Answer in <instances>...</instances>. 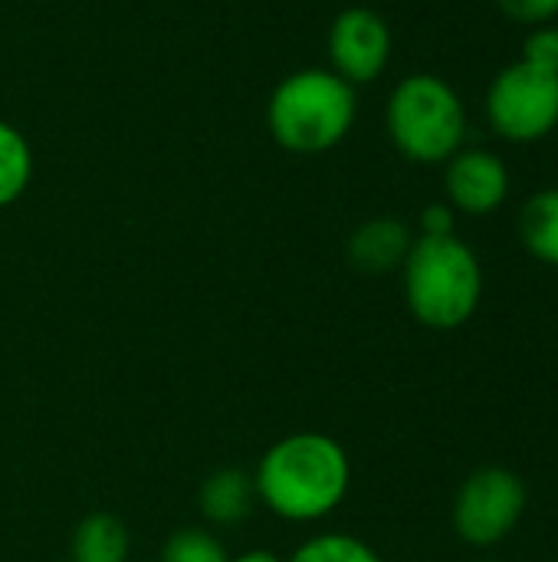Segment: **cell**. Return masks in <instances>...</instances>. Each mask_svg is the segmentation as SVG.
<instances>
[{"instance_id":"6da1fadb","label":"cell","mask_w":558,"mask_h":562,"mask_svg":"<svg viewBox=\"0 0 558 562\" xmlns=\"http://www.w3.org/2000/svg\"><path fill=\"white\" fill-rule=\"evenodd\" d=\"M253 484L257 497L276 517L312 524L329 517L345 501L352 464L335 438L319 431H296L263 454Z\"/></svg>"},{"instance_id":"7a4b0ae2","label":"cell","mask_w":558,"mask_h":562,"mask_svg":"<svg viewBox=\"0 0 558 562\" xmlns=\"http://www.w3.org/2000/svg\"><path fill=\"white\" fill-rule=\"evenodd\" d=\"M405 296L428 329H460L480 306L483 270L477 254L457 237H418L405 257Z\"/></svg>"},{"instance_id":"3957f363","label":"cell","mask_w":558,"mask_h":562,"mask_svg":"<svg viewBox=\"0 0 558 562\" xmlns=\"http://www.w3.org/2000/svg\"><path fill=\"white\" fill-rule=\"evenodd\" d=\"M270 132L296 155L335 148L355 122V86L332 69H299L270 99Z\"/></svg>"},{"instance_id":"277c9868","label":"cell","mask_w":558,"mask_h":562,"mask_svg":"<svg viewBox=\"0 0 558 562\" xmlns=\"http://www.w3.org/2000/svg\"><path fill=\"white\" fill-rule=\"evenodd\" d=\"M388 135L418 165H437L464 148L467 112L460 95L431 72L401 79L388 99Z\"/></svg>"},{"instance_id":"5b68a950","label":"cell","mask_w":558,"mask_h":562,"mask_svg":"<svg viewBox=\"0 0 558 562\" xmlns=\"http://www.w3.org/2000/svg\"><path fill=\"white\" fill-rule=\"evenodd\" d=\"M487 115L497 135L516 145L553 135L558 125V76L526 59L500 69L487 89Z\"/></svg>"},{"instance_id":"8992f818","label":"cell","mask_w":558,"mask_h":562,"mask_svg":"<svg viewBox=\"0 0 558 562\" xmlns=\"http://www.w3.org/2000/svg\"><path fill=\"white\" fill-rule=\"evenodd\" d=\"M526 510V487L506 468L474 471L454 501V530L470 547L503 543Z\"/></svg>"},{"instance_id":"52a82bcc","label":"cell","mask_w":558,"mask_h":562,"mask_svg":"<svg viewBox=\"0 0 558 562\" xmlns=\"http://www.w3.org/2000/svg\"><path fill=\"white\" fill-rule=\"evenodd\" d=\"M329 56L335 66L332 72H339L349 86L372 82L391 59V30L368 7L342 10L329 30Z\"/></svg>"},{"instance_id":"ba28073f","label":"cell","mask_w":558,"mask_h":562,"mask_svg":"<svg viewBox=\"0 0 558 562\" xmlns=\"http://www.w3.org/2000/svg\"><path fill=\"white\" fill-rule=\"evenodd\" d=\"M447 198L454 211L464 214H493L510 194V171L506 165L487 148H460L447 158Z\"/></svg>"},{"instance_id":"9c48e42d","label":"cell","mask_w":558,"mask_h":562,"mask_svg":"<svg viewBox=\"0 0 558 562\" xmlns=\"http://www.w3.org/2000/svg\"><path fill=\"white\" fill-rule=\"evenodd\" d=\"M411 234L395 217H375L365 221L349 237V260L362 273H391L395 267H405V257L411 250Z\"/></svg>"},{"instance_id":"30bf717a","label":"cell","mask_w":558,"mask_h":562,"mask_svg":"<svg viewBox=\"0 0 558 562\" xmlns=\"http://www.w3.org/2000/svg\"><path fill=\"white\" fill-rule=\"evenodd\" d=\"M201 514L217 524V527H237L243 524L253 507H257V484L247 471L237 468H224L214 471L204 484H201Z\"/></svg>"},{"instance_id":"8fae6325","label":"cell","mask_w":558,"mask_h":562,"mask_svg":"<svg viewBox=\"0 0 558 562\" xmlns=\"http://www.w3.org/2000/svg\"><path fill=\"white\" fill-rule=\"evenodd\" d=\"M69 562H128L132 537L112 514H89L72 533Z\"/></svg>"},{"instance_id":"7c38bea8","label":"cell","mask_w":558,"mask_h":562,"mask_svg":"<svg viewBox=\"0 0 558 562\" xmlns=\"http://www.w3.org/2000/svg\"><path fill=\"white\" fill-rule=\"evenodd\" d=\"M520 237L536 260L558 267V188H546L523 204Z\"/></svg>"},{"instance_id":"4fadbf2b","label":"cell","mask_w":558,"mask_h":562,"mask_svg":"<svg viewBox=\"0 0 558 562\" xmlns=\"http://www.w3.org/2000/svg\"><path fill=\"white\" fill-rule=\"evenodd\" d=\"M33 178V151L20 128L0 122V207L13 204Z\"/></svg>"},{"instance_id":"5bb4252c","label":"cell","mask_w":558,"mask_h":562,"mask_svg":"<svg viewBox=\"0 0 558 562\" xmlns=\"http://www.w3.org/2000/svg\"><path fill=\"white\" fill-rule=\"evenodd\" d=\"M286 562H382V557L349 533H322L306 540Z\"/></svg>"},{"instance_id":"9a60e30c","label":"cell","mask_w":558,"mask_h":562,"mask_svg":"<svg viewBox=\"0 0 558 562\" xmlns=\"http://www.w3.org/2000/svg\"><path fill=\"white\" fill-rule=\"evenodd\" d=\"M161 562H230L227 550L207 533V530H178L164 550H161Z\"/></svg>"},{"instance_id":"2e32d148","label":"cell","mask_w":558,"mask_h":562,"mask_svg":"<svg viewBox=\"0 0 558 562\" xmlns=\"http://www.w3.org/2000/svg\"><path fill=\"white\" fill-rule=\"evenodd\" d=\"M523 59L558 76V26L553 23L533 26V33L526 36V46H523Z\"/></svg>"},{"instance_id":"e0dca14e","label":"cell","mask_w":558,"mask_h":562,"mask_svg":"<svg viewBox=\"0 0 558 562\" xmlns=\"http://www.w3.org/2000/svg\"><path fill=\"white\" fill-rule=\"evenodd\" d=\"M497 3L510 20L529 23V26L553 23L558 16V0H497Z\"/></svg>"},{"instance_id":"ac0fdd59","label":"cell","mask_w":558,"mask_h":562,"mask_svg":"<svg viewBox=\"0 0 558 562\" xmlns=\"http://www.w3.org/2000/svg\"><path fill=\"white\" fill-rule=\"evenodd\" d=\"M454 224H457V214L451 204H428L424 214H421V237H447L454 234Z\"/></svg>"},{"instance_id":"d6986e66","label":"cell","mask_w":558,"mask_h":562,"mask_svg":"<svg viewBox=\"0 0 558 562\" xmlns=\"http://www.w3.org/2000/svg\"><path fill=\"white\" fill-rule=\"evenodd\" d=\"M230 562H283L276 553H266V550H250V553H243V557H237V560Z\"/></svg>"}]
</instances>
